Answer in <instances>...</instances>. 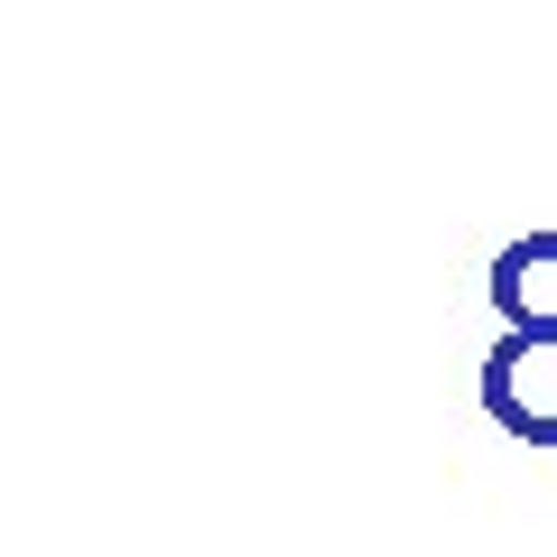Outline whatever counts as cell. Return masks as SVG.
I'll use <instances>...</instances> for the list:
<instances>
[{
  "instance_id": "1",
  "label": "cell",
  "mask_w": 557,
  "mask_h": 557,
  "mask_svg": "<svg viewBox=\"0 0 557 557\" xmlns=\"http://www.w3.org/2000/svg\"><path fill=\"white\" fill-rule=\"evenodd\" d=\"M483 399L511 437L530 446H557V335H511L483 372Z\"/></svg>"
}]
</instances>
